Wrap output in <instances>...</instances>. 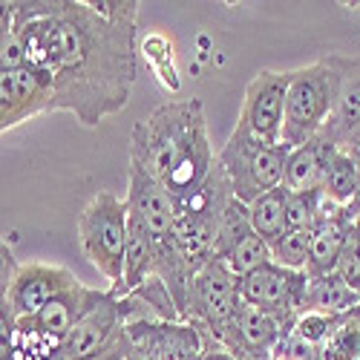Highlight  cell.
I'll return each instance as SVG.
<instances>
[{"mask_svg": "<svg viewBox=\"0 0 360 360\" xmlns=\"http://www.w3.org/2000/svg\"><path fill=\"white\" fill-rule=\"evenodd\" d=\"M239 291H243L245 303L294 323L303 314V306H306L309 274L291 271V268H283L277 262H268L259 271L239 280Z\"/></svg>", "mask_w": 360, "mask_h": 360, "instance_id": "obj_10", "label": "cell"}, {"mask_svg": "<svg viewBox=\"0 0 360 360\" xmlns=\"http://www.w3.org/2000/svg\"><path fill=\"white\" fill-rule=\"evenodd\" d=\"M268 262H274V259H271V245H268L257 231H254L251 236H245L243 243H239V245L225 257V265L231 268V271H233L239 280L248 277V274H254V271H259V268L268 265Z\"/></svg>", "mask_w": 360, "mask_h": 360, "instance_id": "obj_24", "label": "cell"}, {"mask_svg": "<svg viewBox=\"0 0 360 360\" xmlns=\"http://www.w3.org/2000/svg\"><path fill=\"white\" fill-rule=\"evenodd\" d=\"M291 156V147H265L259 144L243 124H236L217 153L219 167L225 170L231 191L239 202H257L259 196L271 193L283 188V176H285V162Z\"/></svg>", "mask_w": 360, "mask_h": 360, "instance_id": "obj_5", "label": "cell"}, {"mask_svg": "<svg viewBox=\"0 0 360 360\" xmlns=\"http://www.w3.org/2000/svg\"><path fill=\"white\" fill-rule=\"evenodd\" d=\"M311 231L314 228H288L271 245V259L291 271H306L309 251H311Z\"/></svg>", "mask_w": 360, "mask_h": 360, "instance_id": "obj_23", "label": "cell"}, {"mask_svg": "<svg viewBox=\"0 0 360 360\" xmlns=\"http://www.w3.org/2000/svg\"><path fill=\"white\" fill-rule=\"evenodd\" d=\"M291 328H294V323L265 311V309H257L243 300V306H239L222 346L236 360H274L277 346L283 343V338Z\"/></svg>", "mask_w": 360, "mask_h": 360, "instance_id": "obj_12", "label": "cell"}, {"mask_svg": "<svg viewBox=\"0 0 360 360\" xmlns=\"http://www.w3.org/2000/svg\"><path fill=\"white\" fill-rule=\"evenodd\" d=\"M81 280L64 265L52 262H20L18 274L4 285V297H0V314L12 320H23L38 314L46 303L64 291L75 288Z\"/></svg>", "mask_w": 360, "mask_h": 360, "instance_id": "obj_8", "label": "cell"}, {"mask_svg": "<svg viewBox=\"0 0 360 360\" xmlns=\"http://www.w3.org/2000/svg\"><path fill=\"white\" fill-rule=\"evenodd\" d=\"M352 144H360V133H357V139H354V141H352ZM352 144H349V147H352Z\"/></svg>", "mask_w": 360, "mask_h": 360, "instance_id": "obj_31", "label": "cell"}, {"mask_svg": "<svg viewBox=\"0 0 360 360\" xmlns=\"http://www.w3.org/2000/svg\"><path fill=\"white\" fill-rule=\"evenodd\" d=\"M352 147H357V153H360V144H352ZM349 211V217L354 219V222H360V191H357V196H354V202L346 207Z\"/></svg>", "mask_w": 360, "mask_h": 360, "instance_id": "obj_30", "label": "cell"}, {"mask_svg": "<svg viewBox=\"0 0 360 360\" xmlns=\"http://www.w3.org/2000/svg\"><path fill=\"white\" fill-rule=\"evenodd\" d=\"M335 317H338V314L303 311V314H300V317L294 320V328H291V332H294L297 338H303L306 343H311V346H320V343L328 338V332H332Z\"/></svg>", "mask_w": 360, "mask_h": 360, "instance_id": "obj_26", "label": "cell"}, {"mask_svg": "<svg viewBox=\"0 0 360 360\" xmlns=\"http://www.w3.org/2000/svg\"><path fill=\"white\" fill-rule=\"evenodd\" d=\"M127 338L144 360H202L205 335L188 320H136Z\"/></svg>", "mask_w": 360, "mask_h": 360, "instance_id": "obj_11", "label": "cell"}, {"mask_svg": "<svg viewBox=\"0 0 360 360\" xmlns=\"http://www.w3.org/2000/svg\"><path fill=\"white\" fill-rule=\"evenodd\" d=\"M335 144H328L326 139H311L309 144L291 150V156L285 162V176L283 188L288 193H323L328 159L335 153Z\"/></svg>", "mask_w": 360, "mask_h": 360, "instance_id": "obj_17", "label": "cell"}, {"mask_svg": "<svg viewBox=\"0 0 360 360\" xmlns=\"http://www.w3.org/2000/svg\"><path fill=\"white\" fill-rule=\"evenodd\" d=\"M52 101L55 84L44 70L23 64L18 70L0 72V130L4 133L52 112Z\"/></svg>", "mask_w": 360, "mask_h": 360, "instance_id": "obj_9", "label": "cell"}, {"mask_svg": "<svg viewBox=\"0 0 360 360\" xmlns=\"http://www.w3.org/2000/svg\"><path fill=\"white\" fill-rule=\"evenodd\" d=\"M202 360H236V357L228 349H211V352L202 354Z\"/></svg>", "mask_w": 360, "mask_h": 360, "instance_id": "obj_29", "label": "cell"}, {"mask_svg": "<svg viewBox=\"0 0 360 360\" xmlns=\"http://www.w3.org/2000/svg\"><path fill=\"white\" fill-rule=\"evenodd\" d=\"M332 55L340 75L338 104L320 139H326L335 147H349L360 133V55H340V52H332Z\"/></svg>", "mask_w": 360, "mask_h": 360, "instance_id": "obj_15", "label": "cell"}, {"mask_svg": "<svg viewBox=\"0 0 360 360\" xmlns=\"http://www.w3.org/2000/svg\"><path fill=\"white\" fill-rule=\"evenodd\" d=\"M26 64L55 84L52 112L98 127L122 112L139 75V0H4Z\"/></svg>", "mask_w": 360, "mask_h": 360, "instance_id": "obj_1", "label": "cell"}, {"mask_svg": "<svg viewBox=\"0 0 360 360\" xmlns=\"http://www.w3.org/2000/svg\"><path fill=\"white\" fill-rule=\"evenodd\" d=\"M360 191V153L357 147H338L328 159L323 196L340 207H349Z\"/></svg>", "mask_w": 360, "mask_h": 360, "instance_id": "obj_18", "label": "cell"}, {"mask_svg": "<svg viewBox=\"0 0 360 360\" xmlns=\"http://www.w3.org/2000/svg\"><path fill=\"white\" fill-rule=\"evenodd\" d=\"M239 306H243L239 277L225 265V259H211L199 268L188 285L185 320L199 326L202 332H207V338L214 343L222 346Z\"/></svg>", "mask_w": 360, "mask_h": 360, "instance_id": "obj_6", "label": "cell"}, {"mask_svg": "<svg viewBox=\"0 0 360 360\" xmlns=\"http://www.w3.org/2000/svg\"><path fill=\"white\" fill-rule=\"evenodd\" d=\"M254 233V225H251V214H248V205L233 199L228 205V211L222 217V225H219V239H217V251H214V259H225L245 236Z\"/></svg>", "mask_w": 360, "mask_h": 360, "instance_id": "obj_22", "label": "cell"}, {"mask_svg": "<svg viewBox=\"0 0 360 360\" xmlns=\"http://www.w3.org/2000/svg\"><path fill=\"white\" fill-rule=\"evenodd\" d=\"M130 165L162 182L176 207L193 199L217 165L202 101H167L141 118L130 133Z\"/></svg>", "mask_w": 360, "mask_h": 360, "instance_id": "obj_2", "label": "cell"}, {"mask_svg": "<svg viewBox=\"0 0 360 360\" xmlns=\"http://www.w3.org/2000/svg\"><path fill=\"white\" fill-rule=\"evenodd\" d=\"M352 225H354V219L349 217L346 207L328 202L323 196L320 219L311 231V251H309V265H306V274L311 280L338 271V262L346 248V239L352 233Z\"/></svg>", "mask_w": 360, "mask_h": 360, "instance_id": "obj_16", "label": "cell"}, {"mask_svg": "<svg viewBox=\"0 0 360 360\" xmlns=\"http://www.w3.org/2000/svg\"><path fill=\"white\" fill-rule=\"evenodd\" d=\"M288 81H291V70L288 72L259 70L245 86V98H243V110H239L236 124H243L265 147L283 144Z\"/></svg>", "mask_w": 360, "mask_h": 360, "instance_id": "obj_7", "label": "cell"}, {"mask_svg": "<svg viewBox=\"0 0 360 360\" xmlns=\"http://www.w3.org/2000/svg\"><path fill=\"white\" fill-rule=\"evenodd\" d=\"M127 219V199L115 196L112 191H98L78 214V248L112 291L122 288L124 280Z\"/></svg>", "mask_w": 360, "mask_h": 360, "instance_id": "obj_4", "label": "cell"}, {"mask_svg": "<svg viewBox=\"0 0 360 360\" xmlns=\"http://www.w3.org/2000/svg\"><path fill=\"white\" fill-rule=\"evenodd\" d=\"M360 306V291L352 288L338 271L323 274V277H309V291H306V306L303 311H320V314H346Z\"/></svg>", "mask_w": 360, "mask_h": 360, "instance_id": "obj_19", "label": "cell"}, {"mask_svg": "<svg viewBox=\"0 0 360 360\" xmlns=\"http://www.w3.org/2000/svg\"><path fill=\"white\" fill-rule=\"evenodd\" d=\"M285 199H288V191L285 188H277V191L265 193V196H259L257 202L248 205L251 225H254V231L265 239L268 245H274L277 239L288 231V222H285Z\"/></svg>", "mask_w": 360, "mask_h": 360, "instance_id": "obj_21", "label": "cell"}, {"mask_svg": "<svg viewBox=\"0 0 360 360\" xmlns=\"http://www.w3.org/2000/svg\"><path fill=\"white\" fill-rule=\"evenodd\" d=\"M127 354H130V338H127V326H124L122 332H118V338L107 349H101L98 354L81 357V360H127Z\"/></svg>", "mask_w": 360, "mask_h": 360, "instance_id": "obj_28", "label": "cell"}, {"mask_svg": "<svg viewBox=\"0 0 360 360\" xmlns=\"http://www.w3.org/2000/svg\"><path fill=\"white\" fill-rule=\"evenodd\" d=\"M323 193H288L285 199V222L288 228H314L320 219Z\"/></svg>", "mask_w": 360, "mask_h": 360, "instance_id": "obj_25", "label": "cell"}, {"mask_svg": "<svg viewBox=\"0 0 360 360\" xmlns=\"http://www.w3.org/2000/svg\"><path fill=\"white\" fill-rule=\"evenodd\" d=\"M107 297H110V288L98 291V288H89V285L78 283L75 288L64 291L61 297H55L52 303H46L38 314L23 317V320H18V323L26 328V332H32V335H38V338H46V340L61 343L89 311L98 309V306L104 303Z\"/></svg>", "mask_w": 360, "mask_h": 360, "instance_id": "obj_14", "label": "cell"}, {"mask_svg": "<svg viewBox=\"0 0 360 360\" xmlns=\"http://www.w3.org/2000/svg\"><path fill=\"white\" fill-rule=\"evenodd\" d=\"M338 84H340V75H338V64L332 52L300 70H291L288 96H285L283 144L297 150L323 133L338 104Z\"/></svg>", "mask_w": 360, "mask_h": 360, "instance_id": "obj_3", "label": "cell"}, {"mask_svg": "<svg viewBox=\"0 0 360 360\" xmlns=\"http://www.w3.org/2000/svg\"><path fill=\"white\" fill-rule=\"evenodd\" d=\"M124 199L130 205V211H136L141 217V222L147 225L150 236H153V243H156V257L162 259L173 245V225H176V205H173L167 188L162 182H156L153 176H147L144 170H139L136 165H130ZM156 268H159V262H156Z\"/></svg>", "mask_w": 360, "mask_h": 360, "instance_id": "obj_13", "label": "cell"}, {"mask_svg": "<svg viewBox=\"0 0 360 360\" xmlns=\"http://www.w3.org/2000/svg\"><path fill=\"white\" fill-rule=\"evenodd\" d=\"M4 29H0V72H9V70H18L26 64V49L18 38V32L12 29V20L9 15L4 12Z\"/></svg>", "mask_w": 360, "mask_h": 360, "instance_id": "obj_27", "label": "cell"}, {"mask_svg": "<svg viewBox=\"0 0 360 360\" xmlns=\"http://www.w3.org/2000/svg\"><path fill=\"white\" fill-rule=\"evenodd\" d=\"M317 360H360V306L335 317L332 332L317 346Z\"/></svg>", "mask_w": 360, "mask_h": 360, "instance_id": "obj_20", "label": "cell"}]
</instances>
